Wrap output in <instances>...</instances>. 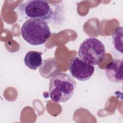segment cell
I'll return each mask as SVG.
<instances>
[{
  "label": "cell",
  "mask_w": 123,
  "mask_h": 123,
  "mask_svg": "<svg viewBox=\"0 0 123 123\" xmlns=\"http://www.w3.org/2000/svg\"><path fill=\"white\" fill-rule=\"evenodd\" d=\"M122 62V60L114 59L107 65L105 73L107 78L111 82L114 83H123Z\"/></svg>",
  "instance_id": "6"
},
{
  "label": "cell",
  "mask_w": 123,
  "mask_h": 123,
  "mask_svg": "<svg viewBox=\"0 0 123 123\" xmlns=\"http://www.w3.org/2000/svg\"><path fill=\"white\" fill-rule=\"evenodd\" d=\"M42 53L37 51H29L25 54L24 62L29 69L36 70L42 64Z\"/></svg>",
  "instance_id": "7"
},
{
  "label": "cell",
  "mask_w": 123,
  "mask_h": 123,
  "mask_svg": "<svg viewBox=\"0 0 123 123\" xmlns=\"http://www.w3.org/2000/svg\"><path fill=\"white\" fill-rule=\"evenodd\" d=\"M21 35L28 43L33 46L43 44L51 36L48 22L36 19H28L23 24Z\"/></svg>",
  "instance_id": "2"
},
{
  "label": "cell",
  "mask_w": 123,
  "mask_h": 123,
  "mask_svg": "<svg viewBox=\"0 0 123 123\" xmlns=\"http://www.w3.org/2000/svg\"><path fill=\"white\" fill-rule=\"evenodd\" d=\"M69 71L73 78L81 81L89 79L94 74V65L88 63L78 57L72 59L69 66Z\"/></svg>",
  "instance_id": "5"
},
{
  "label": "cell",
  "mask_w": 123,
  "mask_h": 123,
  "mask_svg": "<svg viewBox=\"0 0 123 123\" xmlns=\"http://www.w3.org/2000/svg\"><path fill=\"white\" fill-rule=\"evenodd\" d=\"M106 54L104 44L96 37H90L80 44L78 51L79 58L93 65H98L104 59Z\"/></svg>",
  "instance_id": "4"
},
{
  "label": "cell",
  "mask_w": 123,
  "mask_h": 123,
  "mask_svg": "<svg viewBox=\"0 0 123 123\" xmlns=\"http://www.w3.org/2000/svg\"><path fill=\"white\" fill-rule=\"evenodd\" d=\"M113 44L115 49L123 53V28L118 27L112 35Z\"/></svg>",
  "instance_id": "8"
},
{
  "label": "cell",
  "mask_w": 123,
  "mask_h": 123,
  "mask_svg": "<svg viewBox=\"0 0 123 123\" xmlns=\"http://www.w3.org/2000/svg\"><path fill=\"white\" fill-rule=\"evenodd\" d=\"M17 10L26 18L40 19L47 22L55 15L52 5L46 0H27L20 4Z\"/></svg>",
  "instance_id": "3"
},
{
  "label": "cell",
  "mask_w": 123,
  "mask_h": 123,
  "mask_svg": "<svg viewBox=\"0 0 123 123\" xmlns=\"http://www.w3.org/2000/svg\"><path fill=\"white\" fill-rule=\"evenodd\" d=\"M76 83L74 78L65 73L53 75L49 81V96L56 103H64L73 96Z\"/></svg>",
  "instance_id": "1"
}]
</instances>
